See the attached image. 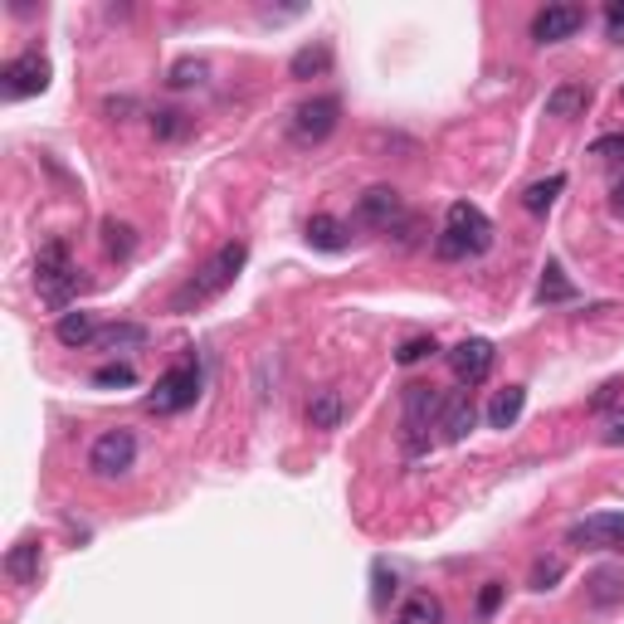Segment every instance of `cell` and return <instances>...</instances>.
Instances as JSON below:
<instances>
[{"instance_id":"obj_28","label":"cell","mask_w":624,"mask_h":624,"mask_svg":"<svg viewBox=\"0 0 624 624\" xmlns=\"http://www.w3.org/2000/svg\"><path fill=\"white\" fill-rule=\"evenodd\" d=\"M205 74H211V64H205V59H176L171 74H166V83H171V88H195V83H205Z\"/></svg>"},{"instance_id":"obj_25","label":"cell","mask_w":624,"mask_h":624,"mask_svg":"<svg viewBox=\"0 0 624 624\" xmlns=\"http://www.w3.org/2000/svg\"><path fill=\"white\" fill-rule=\"evenodd\" d=\"M93 386H98V391L137 386V371H132V361H108V367H98V371H93Z\"/></svg>"},{"instance_id":"obj_39","label":"cell","mask_w":624,"mask_h":624,"mask_svg":"<svg viewBox=\"0 0 624 624\" xmlns=\"http://www.w3.org/2000/svg\"><path fill=\"white\" fill-rule=\"evenodd\" d=\"M610 211H615L620 220H624V176H620V181H615V191H610Z\"/></svg>"},{"instance_id":"obj_34","label":"cell","mask_w":624,"mask_h":624,"mask_svg":"<svg viewBox=\"0 0 624 624\" xmlns=\"http://www.w3.org/2000/svg\"><path fill=\"white\" fill-rule=\"evenodd\" d=\"M103 112H108L112 122H128L132 112H137V98H108V103H103Z\"/></svg>"},{"instance_id":"obj_31","label":"cell","mask_w":624,"mask_h":624,"mask_svg":"<svg viewBox=\"0 0 624 624\" xmlns=\"http://www.w3.org/2000/svg\"><path fill=\"white\" fill-rule=\"evenodd\" d=\"M503 596H507L503 580H488V586L478 590V620H493V615H497V605H503Z\"/></svg>"},{"instance_id":"obj_14","label":"cell","mask_w":624,"mask_h":624,"mask_svg":"<svg viewBox=\"0 0 624 624\" xmlns=\"http://www.w3.org/2000/svg\"><path fill=\"white\" fill-rule=\"evenodd\" d=\"M98 317L93 312H83V308H69V312H59V322H55V337L64 341V347H88V341H98Z\"/></svg>"},{"instance_id":"obj_1","label":"cell","mask_w":624,"mask_h":624,"mask_svg":"<svg viewBox=\"0 0 624 624\" xmlns=\"http://www.w3.org/2000/svg\"><path fill=\"white\" fill-rule=\"evenodd\" d=\"M244 264H249V244H244V239H230V244H220V249H215V254L191 274V284H185L181 293L171 298V308L185 312V308H201V303H211V298H220L225 288H230L235 278H239V268H244Z\"/></svg>"},{"instance_id":"obj_27","label":"cell","mask_w":624,"mask_h":624,"mask_svg":"<svg viewBox=\"0 0 624 624\" xmlns=\"http://www.w3.org/2000/svg\"><path fill=\"white\" fill-rule=\"evenodd\" d=\"M103 249H108L112 259H128L132 249H137V235H132V225H118V220L103 225Z\"/></svg>"},{"instance_id":"obj_21","label":"cell","mask_w":624,"mask_h":624,"mask_svg":"<svg viewBox=\"0 0 624 624\" xmlns=\"http://www.w3.org/2000/svg\"><path fill=\"white\" fill-rule=\"evenodd\" d=\"M332 69V49L327 45H303L293 55V64H288V74L293 79H312V74H327Z\"/></svg>"},{"instance_id":"obj_36","label":"cell","mask_w":624,"mask_h":624,"mask_svg":"<svg viewBox=\"0 0 624 624\" xmlns=\"http://www.w3.org/2000/svg\"><path fill=\"white\" fill-rule=\"evenodd\" d=\"M391 235H395V244H400V249H410V244H415V235H420V220H415V215H405V220L395 225Z\"/></svg>"},{"instance_id":"obj_23","label":"cell","mask_w":624,"mask_h":624,"mask_svg":"<svg viewBox=\"0 0 624 624\" xmlns=\"http://www.w3.org/2000/svg\"><path fill=\"white\" fill-rule=\"evenodd\" d=\"M624 600V576L620 571H596L590 576V605H615Z\"/></svg>"},{"instance_id":"obj_16","label":"cell","mask_w":624,"mask_h":624,"mask_svg":"<svg viewBox=\"0 0 624 624\" xmlns=\"http://www.w3.org/2000/svg\"><path fill=\"white\" fill-rule=\"evenodd\" d=\"M308 244L322 254H341L351 244V225H341L337 215H312L308 220Z\"/></svg>"},{"instance_id":"obj_9","label":"cell","mask_w":624,"mask_h":624,"mask_svg":"<svg viewBox=\"0 0 624 624\" xmlns=\"http://www.w3.org/2000/svg\"><path fill=\"white\" fill-rule=\"evenodd\" d=\"M0 88H5V98H35V93L49 88V59L45 55H15L5 64V74H0Z\"/></svg>"},{"instance_id":"obj_26","label":"cell","mask_w":624,"mask_h":624,"mask_svg":"<svg viewBox=\"0 0 624 624\" xmlns=\"http://www.w3.org/2000/svg\"><path fill=\"white\" fill-rule=\"evenodd\" d=\"M152 132H156V142H176V137H185V132H191V118H185V112H176V108L152 112Z\"/></svg>"},{"instance_id":"obj_8","label":"cell","mask_w":624,"mask_h":624,"mask_svg":"<svg viewBox=\"0 0 624 624\" xmlns=\"http://www.w3.org/2000/svg\"><path fill=\"white\" fill-rule=\"evenodd\" d=\"M571 547L590 551H624V513H590L566 532Z\"/></svg>"},{"instance_id":"obj_3","label":"cell","mask_w":624,"mask_h":624,"mask_svg":"<svg viewBox=\"0 0 624 624\" xmlns=\"http://www.w3.org/2000/svg\"><path fill=\"white\" fill-rule=\"evenodd\" d=\"M35 284H39V298H45L49 308L69 312V298H74V288H79V268H74V259H69L64 239H49V244L39 249Z\"/></svg>"},{"instance_id":"obj_32","label":"cell","mask_w":624,"mask_h":624,"mask_svg":"<svg viewBox=\"0 0 624 624\" xmlns=\"http://www.w3.org/2000/svg\"><path fill=\"white\" fill-rule=\"evenodd\" d=\"M391 600H395V571H386V566L376 561V605L386 610Z\"/></svg>"},{"instance_id":"obj_20","label":"cell","mask_w":624,"mask_h":624,"mask_svg":"<svg viewBox=\"0 0 624 624\" xmlns=\"http://www.w3.org/2000/svg\"><path fill=\"white\" fill-rule=\"evenodd\" d=\"M308 424H312V430H337V424H341V395L337 391H312Z\"/></svg>"},{"instance_id":"obj_40","label":"cell","mask_w":624,"mask_h":624,"mask_svg":"<svg viewBox=\"0 0 624 624\" xmlns=\"http://www.w3.org/2000/svg\"><path fill=\"white\" fill-rule=\"evenodd\" d=\"M596 152H624V132H615V137H600Z\"/></svg>"},{"instance_id":"obj_10","label":"cell","mask_w":624,"mask_h":624,"mask_svg":"<svg viewBox=\"0 0 624 624\" xmlns=\"http://www.w3.org/2000/svg\"><path fill=\"white\" fill-rule=\"evenodd\" d=\"M405 220V201L395 185H371V191H361L357 201V225H367V230H395V225Z\"/></svg>"},{"instance_id":"obj_37","label":"cell","mask_w":624,"mask_h":624,"mask_svg":"<svg viewBox=\"0 0 624 624\" xmlns=\"http://www.w3.org/2000/svg\"><path fill=\"white\" fill-rule=\"evenodd\" d=\"M615 395H620V381H605V386L596 391V400H590V410H605V405L615 400Z\"/></svg>"},{"instance_id":"obj_33","label":"cell","mask_w":624,"mask_h":624,"mask_svg":"<svg viewBox=\"0 0 624 624\" xmlns=\"http://www.w3.org/2000/svg\"><path fill=\"white\" fill-rule=\"evenodd\" d=\"M561 580V561H542V566L532 571V590H551Z\"/></svg>"},{"instance_id":"obj_13","label":"cell","mask_w":624,"mask_h":624,"mask_svg":"<svg viewBox=\"0 0 624 624\" xmlns=\"http://www.w3.org/2000/svg\"><path fill=\"white\" fill-rule=\"evenodd\" d=\"M39 571H45V542H39V537H20V542L5 551V576L15 580V586H35Z\"/></svg>"},{"instance_id":"obj_29","label":"cell","mask_w":624,"mask_h":624,"mask_svg":"<svg viewBox=\"0 0 624 624\" xmlns=\"http://www.w3.org/2000/svg\"><path fill=\"white\" fill-rule=\"evenodd\" d=\"M434 351H440V341H434V337H410V341H400V351H395V361H400V367H415V361L434 357Z\"/></svg>"},{"instance_id":"obj_12","label":"cell","mask_w":624,"mask_h":624,"mask_svg":"<svg viewBox=\"0 0 624 624\" xmlns=\"http://www.w3.org/2000/svg\"><path fill=\"white\" fill-rule=\"evenodd\" d=\"M580 25H586V10L580 5H547V10H537V20H532V39L537 45H561V39H571Z\"/></svg>"},{"instance_id":"obj_30","label":"cell","mask_w":624,"mask_h":624,"mask_svg":"<svg viewBox=\"0 0 624 624\" xmlns=\"http://www.w3.org/2000/svg\"><path fill=\"white\" fill-rule=\"evenodd\" d=\"M440 620H444V610H440V600H430V596H415L410 610H405V624H440Z\"/></svg>"},{"instance_id":"obj_5","label":"cell","mask_w":624,"mask_h":624,"mask_svg":"<svg viewBox=\"0 0 624 624\" xmlns=\"http://www.w3.org/2000/svg\"><path fill=\"white\" fill-rule=\"evenodd\" d=\"M444 415V395L434 386H405V424H400V444L405 454H424L430 449V420Z\"/></svg>"},{"instance_id":"obj_35","label":"cell","mask_w":624,"mask_h":624,"mask_svg":"<svg viewBox=\"0 0 624 624\" xmlns=\"http://www.w3.org/2000/svg\"><path fill=\"white\" fill-rule=\"evenodd\" d=\"M605 35L615 39V45H624V5H620V0L605 10Z\"/></svg>"},{"instance_id":"obj_38","label":"cell","mask_w":624,"mask_h":624,"mask_svg":"<svg viewBox=\"0 0 624 624\" xmlns=\"http://www.w3.org/2000/svg\"><path fill=\"white\" fill-rule=\"evenodd\" d=\"M605 444H610V449H620V444H624V410L615 415V420H610V430H605Z\"/></svg>"},{"instance_id":"obj_24","label":"cell","mask_w":624,"mask_h":624,"mask_svg":"<svg viewBox=\"0 0 624 624\" xmlns=\"http://www.w3.org/2000/svg\"><path fill=\"white\" fill-rule=\"evenodd\" d=\"M537 298H542V303H571V298H576V288H571V278L561 274V264H547Z\"/></svg>"},{"instance_id":"obj_17","label":"cell","mask_w":624,"mask_h":624,"mask_svg":"<svg viewBox=\"0 0 624 624\" xmlns=\"http://www.w3.org/2000/svg\"><path fill=\"white\" fill-rule=\"evenodd\" d=\"M523 410H527V386H503L488 400V424L493 430H513L523 420Z\"/></svg>"},{"instance_id":"obj_6","label":"cell","mask_w":624,"mask_h":624,"mask_svg":"<svg viewBox=\"0 0 624 624\" xmlns=\"http://www.w3.org/2000/svg\"><path fill=\"white\" fill-rule=\"evenodd\" d=\"M137 464V434L132 430H103L88 449V473L112 483V478H128Z\"/></svg>"},{"instance_id":"obj_41","label":"cell","mask_w":624,"mask_h":624,"mask_svg":"<svg viewBox=\"0 0 624 624\" xmlns=\"http://www.w3.org/2000/svg\"><path fill=\"white\" fill-rule=\"evenodd\" d=\"M620 98H624V88H620Z\"/></svg>"},{"instance_id":"obj_15","label":"cell","mask_w":624,"mask_h":624,"mask_svg":"<svg viewBox=\"0 0 624 624\" xmlns=\"http://www.w3.org/2000/svg\"><path fill=\"white\" fill-rule=\"evenodd\" d=\"M478 424V410L468 395H454V400H444V415H440V430H444V444H464L468 434H473Z\"/></svg>"},{"instance_id":"obj_2","label":"cell","mask_w":624,"mask_h":624,"mask_svg":"<svg viewBox=\"0 0 624 624\" xmlns=\"http://www.w3.org/2000/svg\"><path fill=\"white\" fill-rule=\"evenodd\" d=\"M493 244V220H488L478 205L468 201H454L444 211V230L434 239V254L440 259H468V254H483Z\"/></svg>"},{"instance_id":"obj_11","label":"cell","mask_w":624,"mask_h":624,"mask_svg":"<svg viewBox=\"0 0 624 624\" xmlns=\"http://www.w3.org/2000/svg\"><path fill=\"white\" fill-rule=\"evenodd\" d=\"M493 361H497V351H493V341H488V337H464L459 347L449 351V367H454V376H459L464 386H478V381H488Z\"/></svg>"},{"instance_id":"obj_4","label":"cell","mask_w":624,"mask_h":624,"mask_svg":"<svg viewBox=\"0 0 624 624\" xmlns=\"http://www.w3.org/2000/svg\"><path fill=\"white\" fill-rule=\"evenodd\" d=\"M195 395H201V361L181 357L171 371L156 376V391L147 395V410L152 415H181L195 405Z\"/></svg>"},{"instance_id":"obj_18","label":"cell","mask_w":624,"mask_h":624,"mask_svg":"<svg viewBox=\"0 0 624 624\" xmlns=\"http://www.w3.org/2000/svg\"><path fill=\"white\" fill-rule=\"evenodd\" d=\"M590 108V88L586 83H556L547 93V118H580Z\"/></svg>"},{"instance_id":"obj_22","label":"cell","mask_w":624,"mask_h":624,"mask_svg":"<svg viewBox=\"0 0 624 624\" xmlns=\"http://www.w3.org/2000/svg\"><path fill=\"white\" fill-rule=\"evenodd\" d=\"M561 185H566V176H561V171H556V176H547V181H532V185L523 191V205H527L532 215H547L551 205H556Z\"/></svg>"},{"instance_id":"obj_19","label":"cell","mask_w":624,"mask_h":624,"mask_svg":"<svg viewBox=\"0 0 624 624\" xmlns=\"http://www.w3.org/2000/svg\"><path fill=\"white\" fill-rule=\"evenodd\" d=\"M98 347L103 351H142L147 347V327H142V322H112V327L98 332Z\"/></svg>"},{"instance_id":"obj_7","label":"cell","mask_w":624,"mask_h":624,"mask_svg":"<svg viewBox=\"0 0 624 624\" xmlns=\"http://www.w3.org/2000/svg\"><path fill=\"white\" fill-rule=\"evenodd\" d=\"M337 122H341V98L337 93H312L308 103H298L293 108V142L317 147V142H327L332 132H337Z\"/></svg>"}]
</instances>
